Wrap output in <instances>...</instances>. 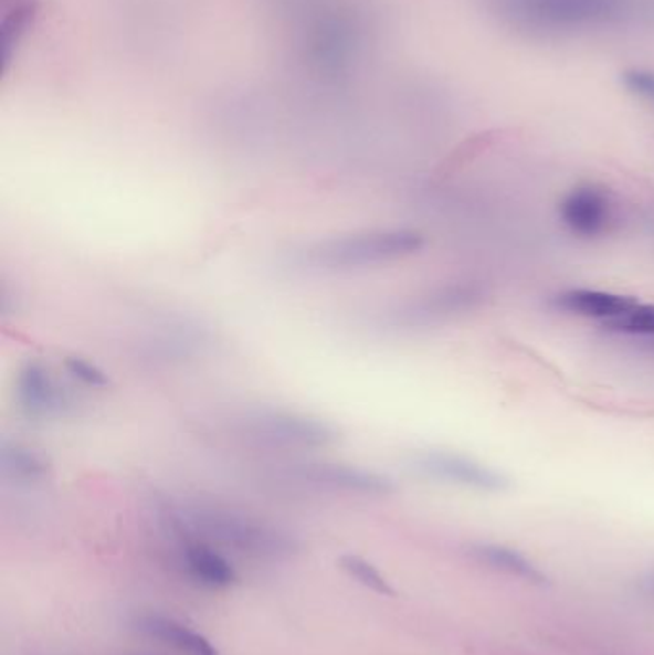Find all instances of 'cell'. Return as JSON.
<instances>
[{
    "label": "cell",
    "mask_w": 654,
    "mask_h": 655,
    "mask_svg": "<svg viewBox=\"0 0 654 655\" xmlns=\"http://www.w3.org/2000/svg\"><path fill=\"white\" fill-rule=\"evenodd\" d=\"M169 524L182 539L215 542L255 558H284L296 550V540L283 529L226 506L192 505L173 511Z\"/></svg>",
    "instance_id": "6da1fadb"
},
{
    "label": "cell",
    "mask_w": 654,
    "mask_h": 655,
    "mask_svg": "<svg viewBox=\"0 0 654 655\" xmlns=\"http://www.w3.org/2000/svg\"><path fill=\"white\" fill-rule=\"evenodd\" d=\"M422 247L421 232L380 229L317 240L299 250L298 261L315 271H354L403 260L421 252Z\"/></svg>",
    "instance_id": "7a4b0ae2"
},
{
    "label": "cell",
    "mask_w": 654,
    "mask_h": 655,
    "mask_svg": "<svg viewBox=\"0 0 654 655\" xmlns=\"http://www.w3.org/2000/svg\"><path fill=\"white\" fill-rule=\"evenodd\" d=\"M231 430L241 440L273 448H325L338 440L335 427L319 418L275 409L244 412L233 418Z\"/></svg>",
    "instance_id": "3957f363"
},
{
    "label": "cell",
    "mask_w": 654,
    "mask_h": 655,
    "mask_svg": "<svg viewBox=\"0 0 654 655\" xmlns=\"http://www.w3.org/2000/svg\"><path fill=\"white\" fill-rule=\"evenodd\" d=\"M281 474L286 482L298 483L312 489L349 493V495H363V497H386L395 489L390 477L380 476L371 469L330 464V462L291 464Z\"/></svg>",
    "instance_id": "277c9868"
},
{
    "label": "cell",
    "mask_w": 654,
    "mask_h": 655,
    "mask_svg": "<svg viewBox=\"0 0 654 655\" xmlns=\"http://www.w3.org/2000/svg\"><path fill=\"white\" fill-rule=\"evenodd\" d=\"M414 468L437 482L455 483L478 490H505L509 479L484 464L458 456V454L421 453L414 456Z\"/></svg>",
    "instance_id": "5b68a950"
},
{
    "label": "cell",
    "mask_w": 654,
    "mask_h": 655,
    "mask_svg": "<svg viewBox=\"0 0 654 655\" xmlns=\"http://www.w3.org/2000/svg\"><path fill=\"white\" fill-rule=\"evenodd\" d=\"M560 221L580 239H597L606 232L614 216L609 194L597 187L572 190L560 203Z\"/></svg>",
    "instance_id": "8992f818"
},
{
    "label": "cell",
    "mask_w": 654,
    "mask_h": 655,
    "mask_svg": "<svg viewBox=\"0 0 654 655\" xmlns=\"http://www.w3.org/2000/svg\"><path fill=\"white\" fill-rule=\"evenodd\" d=\"M15 395L30 416L51 418L66 414L72 406L70 397L51 370L39 360H31L18 374Z\"/></svg>",
    "instance_id": "52a82bcc"
},
{
    "label": "cell",
    "mask_w": 654,
    "mask_h": 655,
    "mask_svg": "<svg viewBox=\"0 0 654 655\" xmlns=\"http://www.w3.org/2000/svg\"><path fill=\"white\" fill-rule=\"evenodd\" d=\"M637 303L640 302L633 297L599 292V289H568L552 299V305L557 309L567 310L570 315H578V317L599 318L604 323L622 317Z\"/></svg>",
    "instance_id": "ba28073f"
},
{
    "label": "cell",
    "mask_w": 654,
    "mask_h": 655,
    "mask_svg": "<svg viewBox=\"0 0 654 655\" xmlns=\"http://www.w3.org/2000/svg\"><path fill=\"white\" fill-rule=\"evenodd\" d=\"M182 562L190 577L211 589H226L236 581V571L225 556L202 540L187 539Z\"/></svg>",
    "instance_id": "9c48e42d"
},
{
    "label": "cell",
    "mask_w": 654,
    "mask_h": 655,
    "mask_svg": "<svg viewBox=\"0 0 654 655\" xmlns=\"http://www.w3.org/2000/svg\"><path fill=\"white\" fill-rule=\"evenodd\" d=\"M137 626L156 641L166 642L169 646L182 649L187 654L219 655L218 649L211 646V642L204 634L197 633L194 628L182 625L181 621L171 620L166 615H145L137 621Z\"/></svg>",
    "instance_id": "30bf717a"
},
{
    "label": "cell",
    "mask_w": 654,
    "mask_h": 655,
    "mask_svg": "<svg viewBox=\"0 0 654 655\" xmlns=\"http://www.w3.org/2000/svg\"><path fill=\"white\" fill-rule=\"evenodd\" d=\"M0 472L4 479L33 485V483L43 482L44 477L49 476L51 466L33 448L25 447L18 441L2 440L0 443Z\"/></svg>",
    "instance_id": "8fae6325"
},
{
    "label": "cell",
    "mask_w": 654,
    "mask_h": 655,
    "mask_svg": "<svg viewBox=\"0 0 654 655\" xmlns=\"http://www.w3.org/2000/svg\"><path fill=\"white\" fill-rule=\"evenodd\" d=\"M474 554L478 556L482 562H486L489 568L499 569V571L524 579L528 583L544 584L547 581V577L528 558H524L513 548L482 545V547L474 548Z\"/></svg>",
    "instance_id": "7c38bea8"
},
{
    "label": "cell",
    "mask_w": 654,
    "mask_h": 655,
    "mask_svg": "<svg viewBox=\"0 0 654 655\" xmlns=\"http://www.w3.org/2000/svg\"><path fill=\"white\" fill-rule=\"evenodd\" d=\"M539 12L551 20L582 22L611 12L614 0H531Z\"/></svg>",
    "instance_id": "4fadbf2b"
},
{
    "label": "cell",
    "mask_w": 654,
    "mask_h": 655,
    "mask_svg": "<svg viewBox=\"0 0 654 655\" xmlns=\"http://www.w3.org/2000/svg\"><path fill=\"white\" fill-rule=\"evenodd\" d=\"M340 566L351 579L363 584L365 589L377 592V594H384V596H393L392 584L388 583V579L380 573L379 569L375 568L371 562H367L361 556H342Z\"/></svg>",
    "instance_id": "5bb4252c"
},
{
    "label": "cell",
    "mask_w": 654,
    "mask_h": 655,
    "mask_svg": "<svg viewBox=\"0 0 654 655\" xmlns=\"http://www.w3.org/2000/svg\"><path fill=\"white\" fill-rule=\"evenodd\" d=\"M604 328L619 331V334H627V336L654 338V305L637 303L622 317L612 318L609 323H604Z\"/></svg>",
    "instance_id": "9a60e30c"
},
{
    "label": "cell",
    "mask_w": 654,
    "mask_h": 655,
    "mask_svg": "<svg viewBox=\"0 0 654 655\" xmlns=\"http://www.w3.org/2000/svg\"><path fill=\"white\" fill-rule=\"evenodd\" d=\"M64 367H66L67 374L85 385H91V388H108L109 385L108 374L104 372L103 368H98L81 357H67L64 360Z\"/></svg>",
    "instance_id": "2e32d148"
},
{
    "label": "cell",
    "mask_w": 654,
    "mask_h": 655,
    "mask_svg": "<svg viewBox=\"0 0 654 655\" xmlns=\"http://www.w3.org/2000/svg\"><path fill=\"white\" fill-rule=\"evenodd\" d=\"M654 339V338H653Z\"/></svg>",
    "instance_id": "e0dca14e"
}]
</instances>
